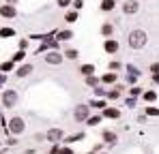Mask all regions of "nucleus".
I'll return each instance as SVG.
<instances>
[{"label": "nucleus", "instance_id": "ddd939ff", "mask_svg": "<svg viewBox=\"0 0 159 154\" xmlns=\"http://www.w3.org/2000/svg\"><path fill=\"white\" fill-rule=\"evenodd\" d=\"M101 81H106V84H114V81H116V75L110 71V73H106V75L101 77Z\"/></svg>", "mask_w": 159, "mask_h": 154}, {"label": "nucleus", "instance_id": "6e6552de", "mask_svg": "<svg viewBox=\"0 0 159 154\" xmlns=\"http://www.w3.org/2000/svg\"><path fill=\"white\" fill-rule=\"evenodd\" d=\"M0 15H2V17H15V9L13 7H0Z\"/></svg>", "mask_w": 159, "mask_h": 154}, {"label": "nucleus", "instance_id": "393cba45", "mask_svg": "<svg viewBox=\"0 0 159 154\" xmlns=\"http://www.w3.org/2000/svg\"><path fill=\"white\" fill-rule=\"evenodd\" d=\"M129 92H131V96H138V94H140V92H142V90H140V88H131V90H129Z\"/></svg>", "mask_w": 159, "mask_h": 154}, {"label": "nucleus", "instance_id": "aec40b11", "mask_svg": "<svg viewBox=\"0 0 159 154\" xmlns=\"http://www.w3.org/2000/svg\"><path fill=\"white\" fill-rule=\"evenodd\" d=\"M144 98H146L149 103H153V101L157 98V94H155V92H146V94H144Z\"/></svg>", "mask_w": 159, "mask_h": 154}, {"label": "nucleus", "instance_id": "f257e3e1", "mask_svg": "<svg viewBox=\"0 0 159 154\" xmlns=\"http://www.w3.org/2000/svg\"><path fill=\"white\" fill-rule=\"evenodd\" d=\"M146 41H149V36H146L144 30H133L129 34V47L131 49H142L146 45Z\"/></svg>", "mask_w": 159, "mask_h": 154}, {"label": "nucleus", "instance_id": "f03ea898", "mask_svg": "<svg viewBox=\"0 0 159 154\" xmlns=\"http://www.w3.org/2000/svg\"><path fill=\"white\" fill-rule=\"evenodd\" d=\"M140 11V2L138 0H127V2L123 4V13L125 15H133V13H138Z\"/></svg>", "mask_w": 159, "mask_h": 154}, {"label": "nucleus", "instance_id": "2f4dec72", "mask_svg": "<svg viewBox=\"0 0 159 154\" xmlns=\"http://www.w3.org/2000/svg\"><path fill=\"white\" fill-rule=\"evenodd\" d=\"M60 154H73V152H71L69 148H62V150H60Z\"/></svg>", "mask_w": 159, "mask_h": 154}, {"label": "nucleus", "instance_id": "1a4fd4ad", "mask_svg": "<svg viewBox=\"0 0 159 154\" xmlns=\"http://www.w3.org/2000/svg\"><path fill=\"white\" fill-rule=\"evenodd\" d=\"M60 137H62V131H60V129H52L50 133H47V139H50V141H58Z\"/></svg>", "mask_w": 159, "mask_h": 154}, {"label": "nucleus", "instance_id": "6ab92c4d", "mask_svg": "<svg viewBox=\"0 0 159 154\" xmlns=\"http://www.w3.org/2000/svg\"><path fill=\"white\" fill-rule=\"evenodd\" d=\"M65 56H67L69 60H75V58H78V52H75V49H69V52L65 54Z\"/></svg>", "mask_w": 159, "mask_h": 154}, {"label": "nucleus", "instance_id": "c85d7f7f", "mask_svg": "<svg viewBox=\"0 0 159 154\" xmlns=\"http://www.w3.org/2000/svg\"><path fill=\"white\" fill-rule=\"evenodd\" d=\"M11 67H13V62H4V64H2V71H9Z\"/></svg>", "mask_w": 159, "mask_h": 154}, {"label": "nucleus", "instance_id": "423d86ee", "mask_svg": "<svg viewBox=\"0 0 159 154\" xmlns=\"http://www.w3.org/2000/svg\"><path fill=\"white\" fill-rule=\"evenodd\" d=\"M103 47H106V52H108V54H116V52H118V41H112V38H108Z\"/></svg>", "mask_w": 159, "mask_h": 154}, {"label": "nucleus", "instance_id": "72a5a7b5", "mask_svg": "<svg viewBox=\"0 0 159 154\" xmlns=\"http://www.w3.org/2000/svg\"><path fill=\"white\" fill-rule=\"evenodd\" d=\"M9 2H15V0H9Z\"/></svg>", "mask_w": 159, "mask_h": 154}, {"label": "nucleus", "instance_id": "4be33fe9", "mask_svg": "<svg viewBox=\"0 0 159 154\" xmlns=\"http://www.w3.org/2000/svg\"><path fill=\"white\" fill-rule=\"evenodd\" d=\"M146 113H149V116H159V109L157 107H149V109H146Z\"/></svg>", "mask_w": 159, "mask_h": 154}, {"label": "nucleus", "instance_id": "a878e982", "mask_svg": "<svg viewBox=\"0 0 159 154\" xmlns=\"http://www.w3.org/2000/svg\"><path fill=\"white\" fill-rule=\"evenodd\" d=\"M22 58H24V52H17V54H15V58H13V60H15V62H19Z\"/></svg>", "mask_w": 159, "mask_h": 154}, {"label": "nucleus", "instance_id": "9d476101", "mask_svg": "<svg viewBox=\"0 0 159 154\" xmlns=\"http://www.w3.org/2000/svg\"><path fill=\"white\" fill-rule=\"evenodd\" d=\"M28 73H32V64H24V67L17 71V77H26Z\"/></svg>", "mask_w": 159, "mask_h": 154}, {"label": "nucleus", "instance_id": "7ed1b4c3", "mask_svg": "<svg viewBox=\"0 0 159 154\" xmlns=\"http://www.w3.org/2000/svg\"><path fill=\"white\" fill-rule=\"evenodd\" d=\"M2 103H4L7 107H13L15 103H17V92H13V90L4 92V96H2Z\"/></svg>", "mask_w": 159, "mask_h": 154}, {"label": "nucleus", "instance_id": "f8f14e48", "mask_svg": "<svg viewBox=\"0 0 159 154\" xmlns=\"http://www.w3.org/2000/svg\"><path fill=\"white\" fill-rule=\"evenodd\" d=\"M80 73L88 77V75H92V73H95V67H92V64H84V67L80 69Z\"/></svg>", "mask_w": 159, "mask_h": 154}, {"label": "nucleus", "instance_id": "f3484780", "mask_svg": "<svg viewBox=\"0 0 159 154\" xmlns=\"http://www.w3.org/2000/svg\"><path fill=\"white\" fill-rule=\"evenodd\" d=\"M86 120H88V124H90V126H95V124H99V122H101V116H95V118H86Z\"/></svg>", "mask_w": 159, "mask_h": 154}, {"label": "nucleus", "instance_id": "4468645a", "mask_svg": "<svg viewBox=\"0 0 159 154\" xmlns=\"http://www.w3.org/2000/svg\"><path fill=\"white\" fill-rule=\"evenodd\" d=\"M114 4H116L114 0H103V2H101V11H112Z\"/></svg>", "mask_w": 159, "mask_h": 154}, {"label": "nucleus", "instance_id": "bb28decb", "mask_svg": "<svg viewBox=\"0 0 159 154\" xmlns=\"http://www.w3.org/2000/svg\"><path fill=\"white\" fill-rule=\"evenodd\" d=\"M110 69H112V71H118L120 64H118V62H110Z\"/></svg>", "mask_w": 159, "mask_h": 154}, {"label": "nucleus", "instance_id": "c756f323", "mask_svg": "<svg viewBox=\"0 0 159 154\" xmlns=\"http://www.w3.org/2000/svg\"><path fill=\"white\" fill-rule=\"evenodd\" d=\"M69 2H71V0H58V7H67Z\"/></svg>", "mask_w": 159, "mask_h": 154}, {"label": "nucleus", "instance_id": "a211bd4d", "mask_svg": "<svg viewBox=\"0 0 159 154\" xmlns=\"http://www.w3.org/2000/svg\"><path fill=\"white\" fill-rule=\"evenodd\" d=\"M65 38H71V32H69V30H62V32L58 34V41H65Z\"/></svg>", "mask_w": 159, "mask_h": 154}, {"label": "nucleus", "instance_id": "2eb2a0df", "mask_svg": "<svg viewBox=\"0 0 159 154\" xmlns=\"http://www.w3.org/2000/svg\"><path fill=\"white\" fill-rule=\"evenodd\" d=\"M103 116H108V118H118V116H120V111H118V109H106V111H103Z\"/></svg>", "mask_w": 159, "mask_h": 154}, {"label": "nucleus", "instance_id": "39448f33", "mask_svg": "<svg viewBox=\"0 0 159 154\" xmlns=\"http://www.w3.org/2000/svg\"><path fill=\"white\" fill-rule=\"evenodd\" d=\"M86 118H88V107H86V105H80L78 109H75V120L82 122V120H86Z\"/></svg>", "mask_w": 159, "mask_h": 154}, {"label": "nucleus", "instance_id": "412c9836", "mask_svg": "<svg viewBox=\"0 0 159 154\" xmlns=\"http://www.w3.org/2000/svg\"><path fill=\"white\" fill-rule=\"evenodd\" d=\"M127 71H129V75H135V77H140V71L135 69V67H127Z\"/></svg>", "mask_w": 159, "mask_h": 154}, {"label": "nucleus", "instance_id": "473e14b6", "mask_svg": "<svg viewBox=\"0 0 159 154\" xmlns=\"http://www.w3.org/2000/svg\"><path fill=\"white\" fill-rule=\"evenodd\" d=\"M153 81H155V84H159V73H155V75H153Z\"/></svg>", "mask_w": 159, "mask_h": 154}, {"label": "nucleus", "instance_id": "dca6fc26", "mask_svg": "<svg viewBox=\"0 0 159 154\" xmlns=\"http://www.w3.org/2000/svg\"><path fill=\"white\" fill-rule=\"evenodd\" d=\"M112 30H114V26H112V24H106V26L101 28V32H103L106 36H108V34H112Z\"/></svg>", "mask_w": 159, "mask_h": 154}, {"label": "nucleus", "instance_id": "5701e85b", "mask_svg": "<svg viewBox=\"0 0 159 154\" xmlns=\"http://www.w3.org/2000/svg\"><path fill=\"white\" fill-rule=\"evenodd\" d=\"M13 34V30L11 28H4V30H0V36H11Z\"/></svg>", "mask_w": 159, "mask_h": 154}, {"label": "nucleus", "instance_id": "b1692460", "mask_svg": "<svg viewBox=\"0 0 159 154\" xmlns=\"http://www.w3.org/2000/svg\"><path fill=\"white\" fill-rule=\"evenodd\" d=\"M67 19H69V21H75V19H78V15L71 11V13H67Z\"/></svg>", "mask_w": 159, "mask_h": 154}, {"label": "nucleus", "instance_id": "9b49d317", "mask_svg": "<svg viewBox=\"0 0 159 154\" xmlns=\"http://www.w3.org/2000/svg\"><path fill=\"white\" fill-rule=\"evenodd\" d=\"M103 139H106L108 144H116V139H118V137L114 135L112 131H106V133H103Z\"/></svg>", "mask_w": 159, "mask_h": 154}, {"label": "nucleus", "instance_id": "20e7f679", "mask_svg": "<svg viewBox=\"0 0 159 154\" xmlns=\"http://www.w3.org/2000/svg\"><path fill=\"white\" fill-rule=\"evenodd\" d=\"M11 131H13L15 135L22 133V131H24V120H22V118H13V120H11Z\"/></svg>", "mask_w": 159, "mask_h": 154}, {"label": "nucleus", "instance_id": "0eeeda50", "mask_svg": "<svg viewBox=\"0 0 159 154\" xmlns=\"http://www.w3.org/2000/svg\"><path fill=\"white\" fill-rule=\"evenodd\" d=\"M45 62H50V64H60V62H62V56L56 54V52H52V54H47V56H45Z\"/></svg>", "mask_w": 159, "mask_h": 154}, {"label": "nucleus", "instance_id": "7c9ffc66", "mask_svg": "<svg viewBox=\"0 0 159 154\" xmlns=\"http://www.w3.org/2000/svg\"><path fill=\"white\" fill-rule=\"evenodd\" d=\"M90 105H92V107H103V103H101V101H92Z\"/></svg>", "mask_w": 159, "mask_h": 154}, {"label": "nucleus", "instance_id": "cd10ccee", "mask_svg": "<svg viewBox=\"0 0 159 154\" xmlns=\"http://www.w3.org/2000/svg\"><path fill=\"white\" fill-rule=\"evenodd\" d=\"M151 71H153V73H159V62H155V64H151Z\"/></svg>", "mask_w": 159, "mask_h": 154}]
</instances>
